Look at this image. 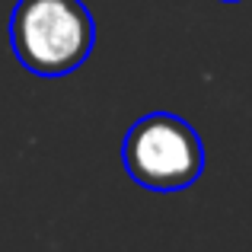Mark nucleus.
<instances>
[{
	"label": "nucleus",
	"instance_id": "2",
	"mask_svg": "<svg viewBox=\"0 0 252 252\" xmlns=\"http://www.w3.org/2000/svg\"><path fill=\"white\" fill-rule=\"evenodd\" d=\"M122 163L137 185L154 191H179L204 172V144L185 118L150 112L128 128Z\"/></svg>",
	"mask_w": 252,
	"mask_h": 252
},
{
	"label": "nucleus",
	"instance_id": "1",
	"mask_svg": "<svg viewBox=\"0 0 252 252\" xmlns=\"http://www.w3.org/2000/svg\"><path fill=\"white\" fill-rule=\"evenodd\" d=\"M96 23L83 0H19L10 13L16 61L35 77H67L90 58Z\"/></svg>",
	"mask_w": 252,
	"mask_h": 252
},
{
	"label": "nucleus",
	"instance_id": "3",
	"mask_svg": "<svg viewBox=\"0 0 252 252\" xmlns=\"http://www.w3.org/2000/svg\"><path fill=\"white\" fill-rule=\"evenodd\" d=\"M220 3H240V0H220Z\"/></svg>",
	"mask_w": 252,
	"mask_h": 252
}]
</instances>
